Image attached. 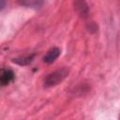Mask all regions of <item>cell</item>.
<instances>
[{"mask_svg": "<svg viewBox=\"0 0 120 120\" xmlns=\"http://www.w3.org/2000/svg\"><path fill=\"white\" fill-rule=\"evenodd\" d=\"M68 70L66 68H62L60 69H57V70L50 73L44 81V86L52 87V86L58 84L68 76Z\"/></svg>", "mask_w": 120, "mask_h": 120, "instance_id": "6da1fadb", "label": "cell"}, {"mask_svg": "<svg viewBox=\"0 0 120 120\" xmlns=\"http://www.w3.org/2000/svg\"><path fill=\"white\" fill-rule=\"evenodd\" d=\"M59 55H60V49L54 47L47 52V53L43 57V61L46 64H52V62L55 61V59L58 58Z\"/></svg>", "mask_w": 120, "mask_h": 120, "instance_id": "7a4b0ae2", "label": "cell"}, {"mask_svg": "<svg viewBox=\"0 0 120 120\" xmlns=\"http://www.w3.org/2000/svg\"><path fill=\"white\" fill-rule=\"evenodd\" d=\"M74 7L76 8V10L78 11V13L80 14V16L82 17H87L88 15V11H89V8L87 6V4L83 1H76L74 2Z\"/></svg>", "mask_w": 120, "mask_h": 120, "instance_id": "3957f363", "label": "cell"}, {"mask_svg": "<svg viewBox=\"0 0 120 120\" xmlns=\"http://www.w3.org/2000/svg\"><path fill=\"white\" fill-rule=\"evenodd\" d=\"M13 78H14V73L11 70L2 69V72L0 74V84L1 85L8 84L9 82H11L13 80Z\"/></svg>", "mask_w": 120, "mask_h": 120, "instance_id": "277c9868", "label": "cell"}, {"mask_svg": "<svg viewBox=\"0 0 120 120\" xmlns=\"http://www.w3.org/2000/svg\"><path fill=\"white\" fill-rule=\"evenodd\" d=\"M33 58H34V54L28 55V56H24V57L15 58V59H13L12 61H13V63L18 64V65H20V66H27V65H29V64L32 62Z\"/></svg>", "mask_w": 120, "mask_h": 120, "instance_id": "5b68a950", "label": "cell"}, {"mask_svg": "<svg viewBox=\"0 0 120 120\" xmlns=\"http://www.w3.org/2000/svg\"><path fill=\"white\" fill-rule=\"evenodd\" d=\"M20 4L25 7H30V8H39L43 4V2L38 0H23V1H21Z\"/></svg>", "mask_w": 120, "mask_h": 120, "instance_id": "8992f818", "label": "cell"}, {"mask_svg": "<svg viewBox=\"0 0 120 120\" xmlns=\"http://www.w3.org/2000/svg\"><path fill=\"white\" fill-rule=\"evenodd\" d=\"M6 7V2L3 0H0V10H2Z\"/></svg>", "mask_w": 120, "mask_h": 120, "instance_id": "52a82bcc", "label": "cell"}, {"mask_svg": "<svg viewBox=\"0 0 120 120\" xmlns=\"http://www.w3.org/2000/svg\"><path fill=\"white\" fill-rule=\"evenodd\" d=\"M1 72H2V69H0V74H1Z\"/></svg>", "mask_w": 120, "mask_h": 120, "instance_id": "ba28073f", "label": "cell"}]
</instances>
